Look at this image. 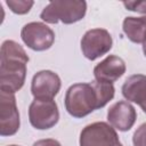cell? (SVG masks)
Segmentation results:
<instances>
[{
    "label": "cell",
    "mask_w": 146,
    "mask_h": 146,
    "mask_svg": "<svg viewBox=\"0 0 146 146\" xmlns=\"http://www.w3.org/2000/svg\"><path fill=\"white\" fill-rule=\"evenodd\" d=\"M122 29L127 38L133 43H141L146 31V16H128L123 19Z\"/></svg>",
    "instance_id": "cell-13"
},
{
    "label": "cell",
    "mask_w": 146,
    "mask_h": 146,
    "mask_svg": "<svg viewBox=\"0 0 146 146\" xmlns=\"http://www.w3.org/2000/svg\"><path fill=\"white\" fill-rule=\"evenodd\" d=\"M32 146H62L60 143L56 139L52 138H46V139H40L36 140Z\"/></svg>",
    "instance_id": "cell-17"
},
{
    "label": "cell",
    "mask_w": 146,
    "mask_h": 146,
    "mask_svg": "<svg viewBox=\"0 0 146 146\" xmlns=\"http://www.w3.org/2000/svg\"><path fill=\"white\" fill-rule=\"evenodd\" d=\"M21 125L15 94L0 90V135L14 136Z\"/></svg>",
    "instance_id": "cell-8"
},
{
    "label": "cell",
    "mask_w": 146,
    "mask_h": 146,
    "mask_svg": "<svg viewBox=\"0 0 146 146\" xmlns=\"http://www.w3.org/2000/svg\"><path fill=\"white\" fill-rule=\"evenodd\" d=\"M80 44L83 56L89 60H96L112 49L113 39L107 30L92 29L83 34Z\"/></svg>",
    "instance_id": "cell-6"
},
{
    "label": "cell",
    "mask_w": 146,
    "mask_h": 146,
    "mask_svg": "<svg viewBox=\"0 0 146 146\" xmlns=\"http://www.w3.org/2000/svg\"><path fill=\"white\" fill-rule=\"evenodd\" d=\"M8 146H19V145H8Z\"/></svg>",
    "instance_id": "cell-20"
},
{
    "label": "cell",
    "mask_w": 146,
    "mask_h": 146,
    "mask_svg": "<svg viewBox=\"0 0 146 146\" xmlns=\"http://www.w3.org/2000/svg\"><path fill=\"white\" fill-rule=\"evenodd\" d=\"M137 120V112L135 107L125 100H120L110 106L107 111L108 123L119 131H129Z\"/></svg>",
    "instance_id": "cell-10"
},
{
    "label": "cell",
    "mask_w": 146,
    "mask_h": 146,
    "mask_svg": "<svg viewBox=\"0 0 146 146\" xmlns=\"http://www.w3.org/2000/svg\"><path fill=\"white\" fill-rule=\"evenodd\" d=\"M23 42L34 51H44L55 42V32L42 22L25 24L21 31Z\"/></svg>",
    "instance_id": "cell-7"
},
{
    "label": "cell",
    "mask_w": 146,
    "mask_h": 146,
    "mask_svg": "<svg viewBox=\"0 0 146 146\" xmlns=\"http://www.w3.org/2000/svg\"><path fill=\"white\" fill-rule=\"evenodd\" d=\"M80 146H123L116 130L106 122H94L80 132Z\"/></svg>",
    "instance_id": "cell-4"
},
{
    "label": "cell",
    "mask_w": 146,
    "mask_h": 146,
    "mask_svg": "<svg viewBox=\"0 0 146 146\" xmlns=\"http://www.w3.org/2000/svg\"><path fill=\"white\" fill-rule=\"evenodd\" d=\"M29 120L33 128L48 130L59 121V111L54 99H35L29 106Z\"/></svg>",
    "instance_id": "cell-5"
},
{
    "label": "cell",
    "mask_w": 146,
    "mask_h": 146,
    "mask_svg": "<svg viewBox=\"0 0 146 146\" xmlns=\"http://www.w3.org/2000/svg\"><path fill=\"white\" fill-rule=\"evenodd\" d=\"M141 44H143V52H144V56L146 57V31H145V34H144Z\"/></svg>",
    "instance_id": "cell-18"
},
{
    "label": "cell",
    "mask_w": 146,
    "mask_h": 146,
    "mask_svg": "<svg viewBox=\"0 0 146 146\" xmlns=\"http://www.w3.org/2000/svg\"><path fill=\"white\" fill-rule=\"evenodd\" d=\"M60 87V78L50 70L36 72L31 81V92L35 99H54Z\"/></svg>",
    "instance_id": "cell-9"
},
{
    "label": "cell",
    "mask_w": 146,
    "mask_h": 146,
    "mask_svg": "<svg viewBox=\"0 0 146 146\" xmlns=\"http://www.w3.org/2000/svg\"><path fill=\"white\" fill-rule=\"evenodd\" d=\"M123 6L130 11H135V13H139V14L146 15V0H141V1H124Z\"/></svg>",
    "instance_id": "cell-16"
},
{
    "label": "cell",
    "mask_w": 146,
    "mask_h": 146,
    "mask_svg": "<svg viewBox=\"0 0 146 146\" xmlns=\"http://www.w3.org/2000/svg\"><path fill=\"white\" fill-rule=\"evenodd\" d=\"M86 13L87 2L83 0H55L42 9L40 18L48 24H74L81 21Z\"/></svg>",
    "instance_id": "cell-3"
},
{
    "label": "cell",
    "mask_w": 146,
    "mask_h": 146,
    "mask_svg": "<svg viewBox=\"0 0 146 146\" xmlns=\"http://www.w3.org/2000/svg\"><path fill=\"white\" fill-rule=\"evenodd\" d=\"M125 62L121 57L110 55L95 66L94 76L97 81L113 83L125 73Z\"/></svg>",
    "instance_id": "cell-11"
},
{
    "label": "cell",
    "mask_w": 146,
    "mask_h": 146,
    "mask_svg": "<svg viewBox=\"0 0 146 146\" xmlns=\"http://www.w3.org/2000/svg\"><path fill=\"white\" fill-rule=\"evenodd\" d=\"M30 58L24 48L14 40H6L0 49V90L17 92L25 83Z\"/></svg>",
    "instance_id": "cell-1"
},
{
    "label": "cell",
    "mask_w": 146,
    "mask_h": 146,
    "mask_svg": "<svg viewBox=\"0 0 146 146\" xmlns=\"http://www.w3.org/2000/svg\"><path fill=\"white\" fill-rule=\"evenodd\" d=\"M133 146H146V123L140 124L132 136Z\"/></svg>",
    "instance_id": "cell-15"
},
{
    "label": "cell",
    "mask_w": 146,
    "mask_h": 146,
    "mask_svg": "<svg viewBox=\"0 0 146 146\" xmlns=\"http://www.w3.org/2000/svg\"><path fill=\"white\" fill-rule=\"evenodd\" d=\"M6 5L9 7V9L14 14L25 15L31 10V8L34 5V1L32 0H7Z\"/></svg>",
    "instance_id": "cell-14"
},
{
    "label": "cell",
    "mask_w": 146,
    "mask_h": 146,
    "mask_svg": "<svg viewBox=\"0 0 146 146\" xmlns=\"http://www.w3.org/2000/svg\"><path fill=\"white\" fill-rule=\"evenodd\" d=\"M122 95L128 102L141 105L146 102V75L132 74L122 84Z\"/></svg>",
    "instance_id": "cell-12"
},
{
    "label": "cell",
    "mask_w": 146,
    "mask_h": 146,
    "mask_svg": "<svg viewBox=\"0 0 146 146\" xmlns=\"http://www.w3.org/2000/svg\"><path fill=\"white\" fill-rule=\"evenodd\" d=\"M140 107H141L143 112H144V113H146V102H144V103L140 105Z\"/></svg>",
    "instance_id": "cell-19"
},
{
    "label": "cell",
    "mask_w": 146,
    "mask_h": 146,
    "mask_svg": "<svg viewBox=\"0 0 146 146\" xmlns=\"http://www.w3.org/2000/svg\"><path fill=\"white\" fill-rule=\"evenodd\" d=\"M64 104L67 113L75 119H82L95 110L100 108L96 89L91 82H80L68 87Z\"/></svg>",
    "instance_id": "cell-2"
}]
</instances>
